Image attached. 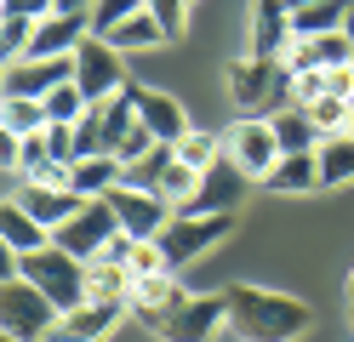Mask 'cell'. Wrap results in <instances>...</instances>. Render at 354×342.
I'll use <instances>...</instances> for the list:
<instances>
[{"label":"cell","instance_id":"cell-5","mask_svg":"<svg viewBox=\"0 0 354 342\" xmlns=\"http://www.w3.org/2000/svg\"><path fill=\"white\" fill-rule=\"evenodd\" d=\"M57 319H63V308H57L40 285H29L24 274L0 285V325H6V336H17V342H40V336L57 331Z\"/></svg>","mask_w":354,"mask_h":342},{"label":"cell","instance_id":"cell-1","mask_svg":"<svg viewBox=\"0 0 354 342\" xmlns=\"http://www.w3.org/2000/svg\"><path fill=\"white\" fill-rule=\"evenodd\" d=\"M223 303H229V331L240 342H297L315 319L308 303L286 291H263V285H229Z\"/></svg>","mask_w":354,"mask_h":342},{"label":"cell","instance_id":"cell-23","mask_svg":"<svg viewBox=\"0 0 354 342\" xmlns=\"http://www.w3.org/2000/svg\"><path fill=\"white\" fill-rule=\"evenodd\" d=\"M131 296V268L115 257H92L86 263V303H126Z\"/></svg>","mask_w":354,"mask_h":342},{"label":"cell","instance_id":"cell-16","mask_svg":"<svg viewBox=\"0 0 354 342\" xmlns=\"http://www.w3.org/2000/svg\"><path fill=\"white\" fill-rule=\"evenodd\" d=\"M86 35H92V12H52L46 23H35V40L24 57H75Z\"/></svg>","mask_w":354,"mask_h":342},{"label":"cell","instance_id":"cell-42","mask_svg":"<svg viewBox=\"0 0 354 342\" xmlns=\"http://www.w3.org/2000/svg\"><path fill=\"white\" fill-rule=\"evenodd\" d=\"M348 296H354V274H348Z\"/></svg>","mask_w":354,"mask_h":342},{"label":"cell","instance_id":"cell-33","mask_svg":"<svg viewBox=\"0 0 354 342\" xmlns=\"http://www.w3.org/2000/svg\"><path fill=\"white\" fill-rule=\"evenodd\" d=\"M303 114L320 126V137H343L348 131V97H315Z\"/></svg>","mask_w":354,"mask_h":342},{"label":"cell","instance_id":"cell-19","mask_svg":"<svg viewBox=\"0 0 354 342\" xmlns=\"http://www.w3.org/2000/svg\"><path fill=\"white\" fill-rule=\"evenodd\" d=\"M138 91V120L160 137V143H177V137L189 131V114H183V103L171 97V91H149V86H131Z\"/></svg>","mask_w":354,"mask_h":342},{"label":"cell","instance_id":"cell-39","mask_svg":"<svg viewBox=\"0 0 354 342\" xmlns=\"http://www.w3.org/2000/svg\"><path fill=\"white\" fill-rule=\"evenodd\" d=\"M343 35H348V52H354V12H348V23H343Z\"/></svg>","mask_w":354,"mask_h":342},{"label":"cell","instance_id":"cell-4","mask_svg":"<svg viewBox=\"0 0 354 342\" xmlns=\"http://www.w3.org/2000/svg\"><path fill=\"white\" fill-rule=\"evenodd\" d=\"M17 274H24L29 285H40L63 314L86 303V263L69 257L63 245H40V251H29V257H17Z\"/></svg>","mask_w":354,"mask_h":342},{"label":"cell","instance_id":"cell-11","mask_svg":"<svg viewBox=\"0 0 354 342\" xmlns=\"http://www.w3.org/2000/svg\"><path fill=\"white\" fill-rule=\"evenodd\" d=\"M109 205H115V217H120V234H131V240H160V228L171 222V205L160 194L126 189V182L109 194Z\"/></svg>","mask_w":354,"mask_h":342},{"label":"cell","instance_id":"cell-32","mask_svg":"<svg viewBox=\"0 0 354 342\" xmlns=\"http://www.w3.org/2000/svg\"><path fill=\"white\" fill-rule=\"evenodd\" d=\"M40 103H46V120H63V126L86 120V108H92V103H86V91H80L75 80H63V86L52 91V97H40Z\"/></svg>","mask_w":354,"mask_h":342},{"label":"cell","instance_id":"cell-36","mask_svg":"<svg viewBox=\"0 0 354 342\" xmlns=\"http://www.w3.org/2000/svg\"><path fill=\"white\" fill-rule=\"evenodd\" d=\"M131 12H143V0H92V35H109Z\"/></svg>","mask_w":354,"mask_h":342},{"label":"cell","instance_id":"cell-30","mask_svg":"<svg viewBox=\"0 0 354 342\" xmlns=\"http://www.w3.org/2000/svg\"><path fill=\"white\" fill-rule=\"evenodd\" d=\"M194 194H201V171H194V166H183V160H171V171L160 177V200L171 205V211H189V205H194Z\"/></svg>","mask_w":354,"mask_h":342},{"label":"cell","instance_id":"cell-37","mask_svg":"<svg viewBox=\"0 0 354 342\" xmlns=\"http://www.w3.org/2000/svg\"><path fill=\"white\" fill-rule=\"evenodd\" d=\"M0 12H17V17H29V23H46L57 12V0H0Z\"/></svg>","mask_w":354,"mask_h":342},{"label":"cell","instance_id":"cell-24","mask_svg":"<svg viewBox=\"0 0 354 342\" xmlns=\"http://www.w3.org/2000/svg\"><path fill=\"white\" fill-rule=\"evenodd\" d=\"M348 12H354V0H308V6H292V35H343Z\"/></svg>","mask_w":354,"mask_h":342},{"label":"cell","instance_id":"cell-2","mask_svg":"<svg viewBox=\"0 0 354 342\" xmlns=\"http://www.w3.org/2000/svg\"><path fill=\"white\" fill-rule=\"evenodd\" d=\"M229 97L240 114H263L269 120V108L280 114L292 103V68L280 57H234L229 63Z\"/></svg>","mask_w":354,"mask_h":342},{"label":"cell","instance_id":"cell-7","mask_svg":"<svg viewBox=\"0 0 354 342\" xmlns=\"http://www.w3.org/2000/svg\"><path fill=\"white\" fill-rule=\"evenodd\" d=\"M75 86L86 91V103H109L126 91V68H120V52L109 46L103 35H86L75 46Z\"/></svg>","mask_w":354,"mask_h":342},{"label":"cell","instance_id":"cell-17","mask_svg":"<svg viewBox=\"0 0 354 342\" xmlns=\"http://www.w3.org/2000/svg\"><path fill=\"white\" fill-rule=\"evenodd\" d=\"M126 314H131L126 303H80V308H69V314L57 319L52 342H103Z\"/></svg>","mask_w":354,"mask_h":342},{"label":"cell","instance_id":"cell-10","mask_svg":"<svg viewBox=\"0 0 354 342\" xmlns=\"http://www.w3.org/2000/svg\"><path fill=\"white\" fill-rule=\"evenodd\" d=\"M246 189H252V177L240 171V160H234L229 143H223V154L201 171V194H194L189 211H234V205L246 200Z\"/></svg>","mask_w":354,"mask_h":342},{"label":"cell","instance_id":"cell-6","mask_svg":"<svg viewBox=\"0 0 354 342\" xmlns=\"http://www.w3.org/2000/svg\"><path fill=\"white\" fill-rule=\"evenodd\" d=\"M115 234H120L115 205H109V200H86L63 228H52V245H63V251L80 257V263H92V257H103V251H109V240H115Z\"/></svg>","mask_w":354,"mask_h":342},{"label":"cell","instance_id":"cell-34","mask_svg":"<svg viewBox=\"0 0 354 342\" xmlns=\"http://www.w3.org/2000/svg\"><path fill=\"white\" fill-rule=\"evenodd\" d=\"M29 40H35V23H29V17L0 12V52H6V63L24 57V52H29Z\"/></svg>","mask_w":354,"mask_h":342},{"label":"cell","instance_id":"cell-25","mask_svg":"<svg viewBox=\"0 0 354 342\" xmlns=\"http://www.w3.org/2000/svg\"><path fill=\"white\" fill-rule=\"evenodd\" d=\"M274 120V137H280V154H315L326 137H320V126L308 120L303 108H280V114H269Z\"/></svg>","mask_w":354,"mask_h":342},{"label":"cell","instance_id":"cell-9","mask_svg":"<svg viewBox=\"0 0 354 342\" xmlns=\"http://www.w3.org/2000/svg\"><path fill=\"white\" fill-rule=\"evenodd\" d=\"M229 154L240 160V171H246L252 182H263L274 171L280 160V137H274V120H263V114H240V126H229Z\"/></svg>","mask_w":354,"mask_h":342},{"label":"cell","instance_id":"cell-13","mask_svg":"<svg viewBox=\"0 0 354 342\" xmlns=\"http://www.w3.org/2000/svg\"><path fill=\"white\" fill-rule=\"evenodd\" d=\"M63 80H75V57H17V63H6V97H52Z\"/></svg>","mask_w":354,"mask_h":342},{"label":"cell","instance_id":"cell-43","mask_svg":"<svg viewBox=\"0 0 354 342\" xmlns=\"http://www.w3.org/2000/svg\"><path fill=\"white\" fill-rule=\"evenodd\" d=\"M6 342H17V336H6Z\"/></svg>","mask_w":354,"mask_h":342},{"label":"cell","instance_id":"cell-40","mask_svg":"<svg viewBox=\"0 0 354 342\" xmlns=\"http://www.w3.org/2000/svg\"><path fill=\"white\" fill-rule=\"evenodd\" d=\"M348 137H354V103H348Z\"/></svg>","mask_w":354,"mask_h":342},{"label":"cell","instance_id":"cell-28","mask_svg":"<svg viewBox=\"0 0 354 342\" xmlns=\"http://www.w3.org/2000/svg\"><path fill=\"white\" fill-rule=\"evenodd\" d=\"M103 40L115 46V52H143V46L166 40V35H160V23H154V17H149V6H143V12H131L126 23H115V29H109Z\"/></svg>","mask_w":354,"mask_h":342},{"label":"cell","instance_id":"cell-41","mask_svg":"<svg viewBox=\"0 0 354 342\" xmlns=\"http://www.w3.org/2000/svg\"><path fill=\"white\" fill-rule=\"evenodd\" d=\"M286 6H308V0H286Z\"/></svg>","mask_w":354,"mask_h":342},{"label":"cell","instance_id":"cell-38","mask_svg":"<svg viewBox=\"0 0 354 342\" xmlns=\"http://www.w3.org/2000/svg\"><path fill=\"white\" fill-rule=\"evenodd\" d=\"M57 12H92V0H57Z\"/></svg>","mask_w":354,"mask_h":342},{"label":"cell","instance_id":"cell-22","mask_svg":"<svg viewBox=\"0 0 354 342\" xmlns=\"http://www.w3.org/2000/svg\"><path fill=\"white\" fill-rule=\"evenodd\" d=\"M263 189H274V194H308V189H320V154H280L274 171L263 177Z\"/></svg>","mask_w":354,"mask_h":342},{"label":"cell","instance_id":"cell-18","mask_svg":"<svg viewBox=\"0 0 354 342\" xmlns=\"http://www.w3.org/2000/svg\"><path fill=\"white\" fill-rule=\"evenodd\" d=\"M12 200L24 205L29 217H40L46 228H63V222H69L80 205H86L75 189H52V182H29V177H17V194H12Z\"/></svg>","mask_w":354,"mask_h":342},{"label":"cell","instance_id":"cell-8","mask_svg":"<svg viewBox=\"0 0 354 342\" xmlns=\"http://www.w3.org/2000/svg\"><path fill=\"white\" fill-rule=\"evenodd\" d=\"M223 325H229L223 291H217V296H194V291H189V303L171 308L160 325H154V336H160V342H212Z\"/></svg>","mask_w":354,"mask_h":342},{"label":"cell","instance_id":"cell-3","mask_svg":"<svg viewBox=\"0 0 354 342\" xmlns=\"http://www.w3.org/2000/svg\"><path fill=\"white\" fill-rule=\"evenodd\" d=\"M229 234H234V211H171V222L160 228L154 245L166 251V268H189Z\"/></svg>","mask_w":354,"mask_h":342},{"label":"cell","instance_id":"cell-20","mask_svg":"<svg viewBox=\"0 0 354 342\" xmlns=\"http://www.w3.org/2000/svg\"><path fill=\"white\" fill-rule=\"evenodd\" d=\"M120 177H126L120 154H86V160L69 166V189H75L80 200H109V194L120 189Z\"/></svg>","mask_w":354,"mask_h":342},{"label":"cell","instance_id":"cell-31","mask_svg":"<svg viewBox=\"0 0 354 342\" xmlns=\"http://www.w3.org/2000/svg\"><path fill=\"white\" fill-rule=\"evenodd\" d=\"M0 126L17 131V137H29V131H46V103L40 97H6V108H0Z\"/></svg>","mask_w":354,"mask_h":342},{"label":"cell","instance_id":"cell-29","mask_svg":"<svg viewBox=\"0 0 354 342\" xmlns=\"http://www.w3.org/2000/svg\"><path fill=\"white\" fill-rule=\"evenodd\" d=\"M171 149H177V160H183V166H194V171H206L212 160L223 154V137H217V131H201V126H189V131L177 137Z\"/></svg>","mask_w":354,"mask_h":342},{"label":"cell","instance_id":"cell-21","mask_svg":"<svg viewBox=\"0 0 354 342\" xmlns=\"http://www.w3.org/2000/svg\"><path fill=\"white\" fill-rule=\"evenodd\" d=\"M0 245H6L12 257H29V251L52 245V228L40 222V217H29L17 200H6V205H0Z\"/></svg>","mask_w":354,"mask_h":342},{"label":"cell","instance_id":"cell-15","mask_svg":"<svg viewBox=\"0 0 354 342\" xmlns=\"http://www.w3.org/2000/svg\"><path fill=\"white\" fill-rule=\"evenodd\" d=\"M280 63L292 68V75H308V68H348L354 52H348V35H292Z\"/></svg>","mask_w":354,"mask_h":342},{"label":"cell","instance_id":"cell-35","mask_svg":"<svg viewBox=\"0 0 354 342\" xmlns=\"http://www.w3.org/2000/svg\"><path fill=\"white\" fill-rule=\"evenodd\" d=\"M143 6H149L154 23H160L166 40H183V29H189V0H143Z\"/></svg>","mask_w":354,"mask_h":342},{"label":"cell","instance_id":"cell-12","mask_svg":"<svg viewBox=\"0 0 354 342\" xmlns=\"http://www.w3.org/2000/svg\"><path fill=\"white\" fill-rule=\"evenodd\" d=\"M189 303V285L177 280V274H149V280H131V296H126V308H131V319L138 325H160V319L171 314V308H183Z\"/></svg>","mask_w":354,"mask_h":342},{"label":"cell","instance_id":"cell-27","mask_svg":"<svg viewBox=\"0 0 354 342\" xmlns=\"http://www.w3.org/2000/svg\"><path fill=\"white\" fill-rule=\"evenodd\" d=\"M320 154V189H337V182H354V137H326L315 149Z\"/></svg>","mask_w":354,"mask_h":342},{"label":"cell","instance_id":"cell-14","mask_svg":"<svg viewBox=\"0 0 354 342\" xmlns=\"http://www.w3.org/2000/svg\"><path fill=\"white\" fill-rule=\"evenodd\" d=\"M286 46H292V6H286V0H252L246 57H280Z\"/></svg>","mask_w":354,"mask_h":342},{"label":"cell","instance_id":"cell-26","mask_svg":"<svg viewBox=\"0 0 354 342\" xmlns=\"http://www.w3.org/2000/svg\"><path fill=\"white\" fill-rule=\"evenodd\" d=\"M171 160H177V149L171 143H154L143 160H131V166H126V189H143V194H160V177L171 171Z\"/></svg>","mask_w":354,"mask_h":342}]
</instances>
